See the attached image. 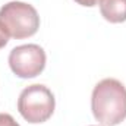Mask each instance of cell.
Here are the masks:
<instances>
[{
	"mask_svg": "<svg viewBox=\"0 0 126 126\" xmlns=\"http://www.w3.org/2000/svg\"><path fill=\"white\" fill-rule=\"evenodd\" d=\"M91 110L95 120L103 126H116L126 119V88L114 79L106 78L93 90Z\"/></svg>",
	"mask_w": 126,
	"mask_h": 126,
	"instance_id": "obj_1",
	"label": "cell"
},
{
	"mask_svg": "<svg viewBox=\"0 0 126 126\" xmlns=\"http://www.w3.org/2000/svg\"><path fill=\"white\" fill-rule=\"evenodd\" d=\"M0 27L12 38H28L38 31L40 16L28 3L9 1L0 7Z\"/></svg>",
	"mask_w": 126,
	"mask_h": 126,
	"instance_id": "obj_2",
	"label": "cell"
},
{
	"mask_svg": "<svg viewBox=\"0 0 126 126\" xmlns=\"http://www.w3.org/2000/svg\"><path fill=\"white\" fill-rule=\"evenodd\" d=\"M56 100L53 93L41 85L34 84L22 90L18 98V110L28 123H44L54 113Z\"/></svg>",
	"mask_w": 126,
	"mask_h": 126,
	"instance_id": "obj_3",
	"label": "cell"
},
{
	"mask_svg": "<svg viewBox=\"0 0 126 126\" xmlns=\"http://www.w3.org/2000/svg\"><path fill=\"white\" fill-rule=\"evenodd\" d=\"M47 62L46 51L38 44H24L15 47L9 54V66L12 72L22 79L38 76Z\"/></svg>",
	"mask_w": 126,
	"mask_h": 126,
	"instance_id": "obj_4",
	"label": "cell"
},
{
	"mask_svg": "<svg viewBox=\"0 0 126 126\" xmlns=\"http://www.w3.org/2000/svg\"><path fill=\"white\" fill-rule=\"evenodd\" d=\"M101 16L111 24L126 22V0H100Z\"/></svg>",
	"mask_w": 126,
	"mask_h": 126,
	"instance_id": "obj_5",
	"label": "cell"
},
{
	"mask_svg": "<svg viewBox=\"0 0 126 126\" xmlns=\"http://www.w3.org/2000/svg\"><path fill=\"white\" fill-rule=\"evenodd\" d=\"M0 126H19V123L7 113H0Z\"/></svg>",
	"mask_w": 126,
	"mask_h": 126,
	"instance_id": "obj_6",
	"label": "cell"
},
{
	"mask_svg": "<svg viewBox=\"0 0 126 126\" xmlns=\"http://www.w3.org/2000/svg\"><path fill=\"white\" fill-rule=\"evenodd\" d=\"M7 41H9V35L3 31V28L0 27V48H3L7 44Z\"/></svg>",
	"mask_w": 126,
	"mask_h": 126,
	"instance_id": "obj_7",
	"label": "cell"
},
{
	"mask_svg": "<svg viewBox=\"0 0 126 126\" xmlns=\"http://www.w3.org/2000/svg\"><path fill=\"white\" fill-rule=\"evenodd\" d=\"M78 4H81V6H87V7H93L95 6L97 3H98V0H75Z\"/></svg>",
	"mask_w": 126,
	"mask_h": 126,
	"instance_id": "obj_8",
	"label": "cell"
}]
</instances>
